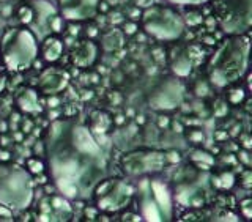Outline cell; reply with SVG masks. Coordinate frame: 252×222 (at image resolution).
<instances>
[{"label":"cell","instance_id":"6da1fadb","mask_svg":"<svg viewBox=\"0 0 252 222\" xmlns=\"http://www.w3.org/2000/svg\"><path fill=\"white\" fill-rule=\"evenodd\" d=\"M43 155L54 188L68 200L89 197L107 175L109 161L96 136L76 118H55L44 132Z\"/></svg>","mask_w":252,"mask_h":222},{"label":"cell","instance_id":"7a4b0ae2","mask_svg":"<svg viewBox=\"0 0 252 222\" xmlns=\"http://www.w3.org/2000/svg\"><path fill=\"white\" fill-rule=\"evenodd\" d=\"M249 35H227L220 39L207 62L208 82L216 89L235 85L249 65Z\"/></svg>","mask_w":252,"mask_h":222},{"label":"cell","instance_id":"3957f363","mask_svg":"<svg viewBox=\"0 0 252 222\" xmlns=\"http://www.w3.org/2000/svg\"><path fill=\"white\" fill-rule=\"evenodd\" d=\"M132 200L137 207L142 221L148 222H170L175 219V200L170 185L156 175L136 178Z\"/></svg>","mask_w":252,"mask_h":222},{"label":"cell","instance_id":"277c9868","mask_svg":"<svg viewBox=\"0 0 252 222\" xmlns=\"http://www.w3.org/2000/svg\"><path fill=\"white\" fill-rule=\"evenodd\" d=\"M211 175L213 173L210 170L200 169L194 162L178 167L173 172L172 181L169 183L175 203L189 210L207 207L216 191Z\"/></svg>","mask_w":252,"mask_h":222},{"label":"cell","instance_id":"5b68a950","mask_svg":"<svg viewBox=\"0 0 252 222\" xmlns=\"http://www.w3.org/2000/svg\"><path fill=\"white\" fill-rule=\"evenodd\" d=\"M35 199V180L19 164L0 161V205L13 213L27 211Z\"/></svg>","mask_w":252,"mask_h":222},{"label":"cell","instance_id":"8992f818","mask_svg":"<svg viewBox=\"0 0 252 222\" xmlns=\"http://www.w3.org/2000/svg\"><path fill=\"white\" fill-rule=\"evenodd\" d=\"M39 55V41L26 26L11 27L0 38V59L8 71H26Z\"/></svg>","mask_w":252,"mask_h":222},{"label":"cell","instance_id":"52a82bcc","mask_svg":"<svg viewBox=\"0 0 252 222\" xmlns=\"http://www.w3.org/2000/svg\"><path fill=\"white\" fill-rule=\"evenodd\" d=\"M144 32L158 41H175L185 33V21L173 5L152 3L148 5L140 16Z\"/></svg>","mask_w":252,"mask_h":222},{"label":"cell","instance_id":"ba28073f","mask_svg":"<svg viewBox=\"0 0 252 222\" xmlns=\"http://www.w3.org/2000/svg\"><path fill=\"white\" fill-rule=\"evenodd\" d=\"M90 195L98 211L118 213L132 202L134 185L122 177H104L94 185Z\"/></svg>","mask_w":252,"mask_h":222},{"label":"cell","instance_id":"9c48e42d","mask_svg":"<svg viewBox=\"0 0 252 222\" xmlns=\"http://www.w3.org/2000/svg\"><path fill=\"white\" fill-rule=\"evenodd\" d=\"M19 21L26 26L38 41L51 35L52 32L60 30V14L57 6H54L49 0H24L18 8Z\"/></svg>","mask_w":252,"mask_h":222},{"label":"cell","instance_id":"30bf717a","mask_svg":"<svg viewBox=\"0 0 252 222\" xmlns=\"http://www.w3.org/2000/svg\"><path fill=\"white\" fill-rule=\"evenodd\" d=\"M215 19L225 35L249 33L252 26V0H210Z\"/></svg>","mask_w":252,"mask_h":222},{"label":"cell","instance_id":"8fae6325","mask_svg":"<svg viewBox=\"0 0 252 222\" xmlns=\"http://www.w3.org/2000/svg\"><path fill=\"white\" fill-rule=\"evenodd\" d=\"M120 169L126 178H139L145 175H156L169 164L165 152L155 148H136L120 158Z\"/></svg>","mask_w":252,"mask_h":222},{"label":"cell","instance_id":"7c38bea8","mask_svg":"<svg viewBox=\"0 0 252 222\" xmlns=\"http://www.w3.org/2000/svg\"><path fill=\"white\" fill-rule=\"evenodd\" d=\"M185 84L177 76H162L152 84L148 92V106L158 112L177 109L185 99Z\"/></svg>","mask_w":252,"mask_h":222},{"label":"cell","instance_id":"4fadbf2b","mask_svg":"<svg viewBox=\"0 0 252 222\" xmlns=\"http://www.w3.org/2000/svg\"><path fill=\"white\" fill-rule=\"evenodd\" d=\"M167 65L173 76L180 79L188 77L194 68V47L180 38L170 41L167 46Z\"/></svg>","mask_w":252,"mask_h":222},{"label":"cell","instance_id":"5bb4252c","mask_svg":"<svg viewBox=\"0 0 252 222\" xmlns=\"http://www.w3.org/2000/svg\"><path fill=\"white\" fill-rule=\"evenodd\" d=\"M101 0H57V11L69 22L90 21L99 11Z\"/></svg>","mask_w":252,"mask_h":222},{"label":"cell","instance_id":"9a60e30c","mask_svg":"<svg viewBox=\"0 0 252 222\" xmlns=\"http://www.w3.org/2000/svg\"><path fill=\"white\" fill-rule=\"evenodd\" d=\"M69 84V73L65 68L59 66H47L41 69L38 79L35 90L46 96H55L60 92H63Z\"/></svg>","mask_w":252,"mask_h":222},{"label":"cell","instance_id":"2e32d148","mask_svg":"<svg viewBox=\"0 0 252 222\" xmlns=\"http://www.w3.org/2000/svg\"><path fill=\"white\" fill-rule=\"evenodd\" d=\"M99 55V44L90 38L79 39L69 51V60L76 68L87 69L93 66Z\"/></svg>","mask_w":252,"mask_h":222},{"label":"cell","instance_id":"e0dca14e","mask_svg":"<svg viewBox=\"0 0 252 222\" xmlns=\"http://www.w3.org/2000/svg\"><path fill=\"white\" fill-rule=\"evenodd\" d=\"M63 51H65L63 39L55 35H47L39 41V55L47 63H55L57 60H60Z\"/></svg>","mask_w":252,"mask_h":222},{"label":"cell","instance_id":"ac0fdd59","mask_svg":"<svg viewBox=\"0 0 252 222\" xmlns=\"http://www.w3.org/2000/svg\"><path fill=\"white\" fill-rule=\"evenodd\" d=\"M38 92L35 89H24L18 95H16V104H18L19 110L26 114H36L39 112V99H38Z\"/></svg>","mask_w":252,"mask_h":222},{"label":"cell","instance_id":"d6986e66","mask_svg":"<svg viewBox=\"0 0 252 222\" xmlns=\"http://www.w3.org/2000/svg\"><path fill=\"white\" fill-rule=\"evenodd\" d=\"M101 46L106 51H117L123 46V33L118 29L107 30L101 35Z\"/></svg>","mask_w":252,"mask_h":222},{"label":"cell","instance_id":"ffe728a7","mask_svg":"<svg viewBox=\"0 0 252 222\" xmlns=\"http://www.w3.org/2000/svg\"><path fill=\"white\" fill-rule=\"evenodd\" d=\"M211 180L215 188H222V189H230L235 183V177L232 172H222L219 175H211Z\"/></svg>","mask_w":252,"mask_h":222},{"label":"cell","instance_id":"44dd1931","mask_svg":"<svg viewBox=\"0 0 252 222\" xmlns=\"http://www.w3.org/2000/svg\"><path fill=\"white\" fill-rule=\"evenodd\" d=\"M244 96H246V92H244L243 89H236V90H232L228 92L227 95V102H230V104H240V102H243Z\"/></svg>","mask_w":252,"mask_h":222},{"label":"cell","instance_id":"7402d4cb","mask_svg":"<svg viewBox=\"0 0 252 222\" xmlns=\"http://www.w3.org/2000/svg\"><path fill=\"white\" fill-rule=\"evenodd\" d=\"M44 167H46V164L43 161L35 159V158H32V159L27 161V170L30 173H35V175H36V173H43Z\"/></svg>","mask_w":252,"mask_h":222},{"label":"cell","instance_id":"603a6c76","mask_svg":"<svg viewBox=\"0 0 252 222\" xmlns=\"http://www.w3.org/2000/svg\"><path fill=\"white\" fill-rule=\"evenodd\" d=\"M165 2L178 6H200L203 3H208L210 0H165Z\"/></svg>","mask_w":252,"mask_h":222},{"label":"cell","instance_id":"cb8c5ba5","mask_svg":"<svg viewBox=\"0 0 252 222\" xmlns=\"http://www.w3.org/2000/svg\"><path fill=\"white\" fill-rule=\"evenodd\" d=\"M251 208H252V200L249 199V197H248V199L240 200V215L244 219H251V216H252Z\"/></svg>","mask_w":252,"mask_h":222},{"label":"cell","instance_id":"d4e9b609","mask_svg":"<svg viewBox=\"0 0 252 222\" xmlns=\"http://www.w3.org/2000/svg\"><path fill=\"white\" fill-rule=\"evenodd\" d=\"M188 140H191L192 144H203L205 134L200 129H191L188 132Z\"/></svg>","mask_w":252,"mask_h":222},{"label":"cell","instance_id":"484cf974","mask_svg":"<svg viewBox=\"0 0 252 222\" xmlns=\"http://www.w3.org/2000/svg\"><path fill=\"white\" fill-rule=\"evenodd\" d=\"M123 32L126 35H134L137 32V24L136 22H126L123 26Z\"/></svg>","mask_w":252,"mask_h":222},{"label":"cell","instance_id":"4316f807","mask_svg":"<svg viewBox=\"0 0 252 222\" xmlns=\"http://www.w3.org/2000/svg\"><path fill=\"white\" fill-rule=\"evenodd\" d=\"M170 120L169 117H159V120H158V125H159V128H165V126H169Z\"/></svg>","mask_w":252,"mask_h":222},{"label":"cell","instance_id":"83f0119b","mask_svg":"<svg viewBox=\"0 0 252 222\" xmlns=\"http://www.w3.org/2000/svg\"><path fill=\"white\" fill-rule=\"evenodd\" d=\"M5 87H6V74L0 73V93L5 90Z\"/></svg>","mask_w":252,"mask_h":222},{"label":"cell","instance_id":"f1b7e54d","mask_svg":"<svg viewBox=\"0 0 252 222\" xmlns=\"http://www.w3.org/2000/svg\"><path fill=\"white\" fill-rule=\"evenodd\" d=\"M0 2H2V0H0Z\"/></svg>","mask_w":252,"mask_h":222}]
</instances>
